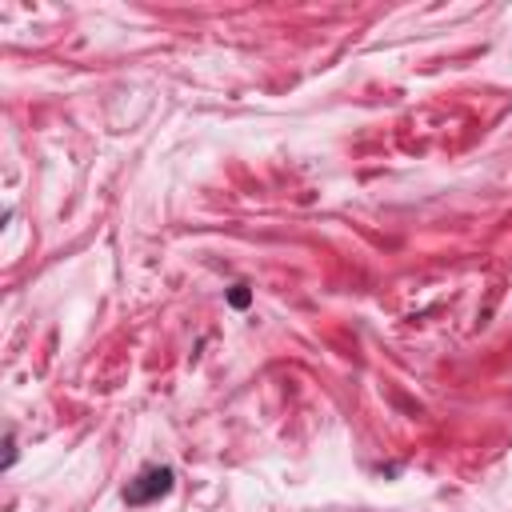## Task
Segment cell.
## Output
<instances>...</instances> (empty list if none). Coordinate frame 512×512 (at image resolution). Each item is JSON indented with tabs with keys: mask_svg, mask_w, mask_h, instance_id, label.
Wrapping results in <instances>:
<instances>
[{
	"mask_svg": "<svg viewBox=\"0 0 512 512\" xmlns=\"http://www.w3.org/2000/svg\"><path fill=\"white\" fill-rule=\"evenodd\" d=\"M172 484H176L172 468H160V464H156V468H144L136 480H128V488H124V504H152V500L168 496Z\"/></svg>",
	"mask_w": 512,
	"mask_h": 512,
	"instance_id": "obj_1",
	"label": "cell"
},
{
	"mask_svg": "<svg viewBox=\"0 0 512 512\" xmlns=\"http://www.w3.org/2000/svg\"><path fill=\"white\" fill-rule=\"evenodd\" d=\"M248 300H252V292H248V284H236V288L228 292V304H232V308H248Z\"/></svg>",
	"mask_w": 512,
	"mask_h": 512,
	"instance_id": "obj_2",
	"label": "cell"
}]
</instances>
